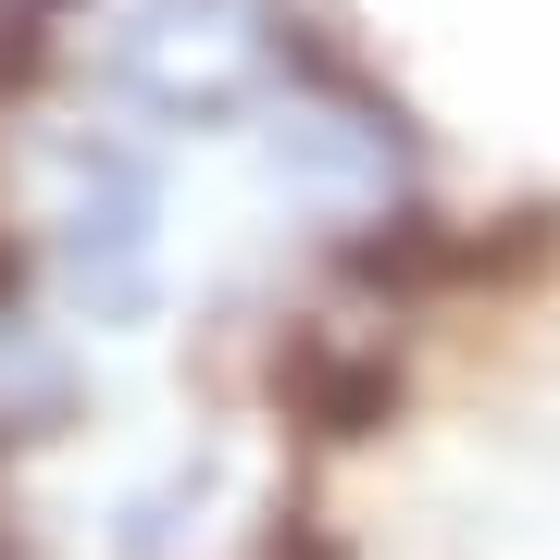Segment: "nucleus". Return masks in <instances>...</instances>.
Returning <instances> with one entry per match:
<instances>
[{
    "mask_svg": "<svg viewBox=\"0 0 560 560\" xmlns=\"http://www.w3.org/2000/svg\"><path fill=\"white\" fill-rule=\"evenodd\" d=\"M75 13L88 0H0V101H38L75 50Z\"/></svg>",
    "mask_w": 560,
    "mask_h": 560,
    "instance_id": "2",
    "label": "nucleus"
},
{
    "mask_svg": "<svg viewBox=\"0 0 560 560\" xmlns=\"http://www.w3.org/2000/svg\"><path fill=\"white\" fill-rule=\"evenodd\" d=\"M275 411L300 423V436L349 448V436H374V423L399 411V361H386L374 337H337V324H300V337L275 349Z\"/></svg>",
    "mask_w": 560,
    "mask_h": 560,
    "instance_id": "1",
    "label": "nucleus"
}]
</instances>
